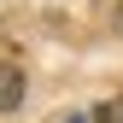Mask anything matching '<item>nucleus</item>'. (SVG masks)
<instances>
[{"label": "nucleus", "mask_w": 123, "mask_h": 123, "mask_svg": "<svg viewBox=\"0 0 123 123\" xmlns=\"http://www.w3.org/2000/svg\"><path fill=\"white\" fill-rule=\"evenodd\" d=\"M18 100H24V70L18 65H0V111H12Z\"/></svg>", "instance_id": "nucleus-1"}, {"label": "nucleus", "mask_w": 123, "mask_h": 123, "mask_svg": "<svg viewBox=\"0 0 123 123\" xmlns=\"http://www.w3.org/2000/svg\"><path fill=\"white\" fill-rule=\"evenodd\" d=\"M94 123H123V100H105L100 111H94Z\"/></svg>", "instance_id": "nucleus-2"}, {"label": "nucleus", "mask_w": 123, "mask_h": 123, "mask_svg": "<svg viewBox=\"0 0 123 123\" xmlns=\"http://www.w3.org/2000/svg\"><path fill=\"white\" fill-rule=\"evenodd\" d=\"M59 123H82V117H59Z\"/></svg>", "instance_id": "nucleus-3"}, {"label": "nucleus", "mask_w": 123, "mask_h": 123, "mask_svg": "<svg viewBox=\"0 0 123 123\" xmlns=\"http://www.w3.org/2000/svg\"><path fill=\"white\" fill-rule=\"evenodd\" d=\"M117 18H123V6H117Z\"/></svg>", "instance_id": "nucleus-4"}]
</instances>
